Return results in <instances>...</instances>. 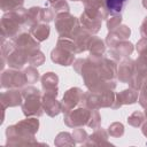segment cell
I'll use <instances>...</instances> for the list:
<instances>
[{
    "label": "cell",
    "mask_w": 147,
    "mask_h": 147,
    "mask_svg": "<svg viewBox=\"0 0 147 147\" xmlns=\"http://www.w3.org/2000/svg\"><path fill=\"white\" fill-rule=\"evenodd\" d=\"M126 0H106V6L111 13H119Z\"/></svg>",
    "instance_id": "cell-1"
}]
</instances>
